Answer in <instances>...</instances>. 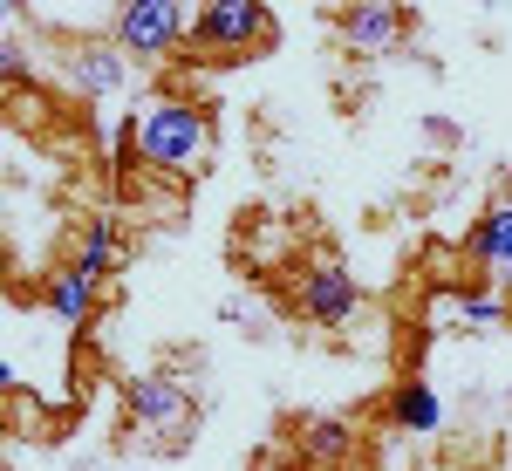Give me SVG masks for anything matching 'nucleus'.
I'll use <instances>...</instances> for the list:
<instances>
[{"instance_id":"nucleus-1","label":"nucleus","mask_w":512,"mask_h":471,"mask_svg":"<svg viewBox=\"0 0 512 471\" xmlns=\"http://www.w3.org/2000/svg\"><path fill=\"white\" fill-rule=\"evenodd\" d=\"M205 117H198L192 103H158V110H144L137 123V157L151 164V171H171V178H185L205 164Z\"/></svg>"},{"instance_id":"nucleus-2","label":"nucleus","mask_w":512,"mask_h":471,"mask_svg":"<svg viewBox=\"0 0 512 471\" xmlns=\"http://www.w3.org/2000/svg\"><path fill=\"white\" fill-rule=\"evenodd\" d=\"M260 35H267L260 0H212L192 14V41H205V48H253Z\"/></svg>"},{"instance_id":"nucleus-3","label":"nucleus","mask_w":512,"mask_h":471,"mask_svg":"<svg viewBox=\"0 0 512 471\" xmlns=\"http://www.w3.org/2000/svg\"><path fill=\"white\" fill-rule=\"evenodd\" d=\"M185 28H192V21H185V7H171V0H130L117 14V41L130 55H164Z\"/></svg>"},{"instance_id":"nucleus-4","label":"nucleus","mask_w":512,"mask_h":471,"mask_svg":"<svg viewBox=\"0 0 512 471\" xmlns=\"http://www.w3.org/2000/svg\"><path fill=\"white\" fill-rule=\"evenodd\" d=\"M130 417H137L144 431H178V424L192 417V403H185V390H178L171 376H137V383H130Z\"/></svg>"},{"instance_id":"nucleus-5","label":"nucleus","mask_w":512,"mask_h":471,"mask_svg":"<svg viewBox=\"0 0 512 471\" xmlns=\"http://www.w3.org/2000/svg\"><path fill=\"white\" fill-rule=\"evenodd\" d=\"M301 308H308V321H321V328H342L355 314V280L342 274V267H315V274L301 280Z\"/></svg>"},{"instance_id":"nucleus-6","label":"nucleus","mask_w":512,"mask_h":471,"mask_svg":"<svg viewBox=\"0 0 512 471\" xmlns=\"http://www.w3.org/2000/svg\"><path fill=\"white\" fill-rule=\"evenodd\" d=\"M342 41L362 55H383L403 41V14L396 7H342Z\"/></svg>"},{"instance_id":"nucleus-7","label":"nucleus","mask_w":512,"mask_h":471,"mask_svg":"<svg viewBox=\"0 0 512 471\" xmlns=\"http://www.w3.org/2000/svg\"><path fill=\"white\" fill-rule=\"evenodd\" d=\"M465 253H472L485 274H499V280L512 274V205H492V212L478 219V226H472V246H465Z\"/></svg>"},{"instance_id":"nucleus-8","label":"nucleus","mask_w":512,"mask_h":471,"mask_svg":"<svg viewBox=\"0 0 512 471\" xmlns=\"http://www.w3.org/2000/svg\"><path fill=\"white\" fill-rule=\"evenodd\" d=\"M69 89H82V96H110V89H123V55L117 48H82L76 62H69Z\"/></svg>"},{"instance_id":"nucleus-9","label":"nucleus","mask_w":512,"mask_h":471,"mask_svg":"<svg viewBox=\"0 0 512 471\" xmlns=\"http://www.w3.org/2000/svg\"><path fill=\"white\" fill-rule=\"evenodd\" d=\"M89 308H96V280L82 274V267H69V274L48 287V314H55L62 328H82V321H89Z\"/></svg>"},{"instance_id":"nucleus-10","label":"nucleus","mask_w":512,"mask_h":471,"mask_svg":"<svg viewBox=\"0 0 512 471\" xmlns=\"http://www.w3.org/2000/svg\"><path fill=\"white\" fill-rule=\"evenodd\" d=\"M390 417L403 431H437V424H444V403H437L424 383H403V390L390 396Z\"/></svg>"},{"instance_id":"nucleus-11","label":"nucleus","mask_w":512,"mask_h":471,"mask_svg":"<svg viewBox=\"0 0 512 471\" xmlns=\"http://www.w3.org/2000/svg\"><path fill=\"white\" fill-rule=\"evenodd\" d=\"M82 274L96 280L103 274V267H117V219H96V226H89V239H82V260H76Z\"/></svg>"},{"instance_id":"nucleus-12","label":"nucleus","mask_w":512,"mask_h":471,"mask_svg":"<svg viewBox=\"0 0 512 471\" xmlns=\"http://www.w3.org/2000/svg\"><path fill=\"white\" fill-rule=\"evenodd\" d=\"M349 444H355V431L342 417H315V424H308V451H315V458H349Z\"/></svg>"},{"instance_id":"nucleus-13","label":"nucleus","mask_w":512,"mask_h":471,"mask_svg":"<svg viewBox=\"0 0 512 471\" xmlns=\"http://www.w3.org/2000/svg\"><path fill=\"white\" fill-rule=\"evenodd\" d=\"M451 314H465V294H451V287H437L431 301H424V328H444Z\"/></svg>"},{"instance_id":"nucleus-14","label":"nucleus","mask_w":512,"mask_h":471,"mask_svg":"<svg viewBox=\"0 0 512 471\" xmlns=\"http://www.w3.org/2000/svg\"><path fill=\"white\" fill-rule=\"evenodd\" d=\"M465 314H472L478 328H499V321H506V301H499V294H472V301H465Z\"/></svg>"},{"instance_id":"nucleus-15","label":"nucleus","mask_w":512,"mask_h":471,"mask_svg":"<svg viewBox=\"0 0 512 471\" xmlns=\"http://www.w3.org/2000/svg\"><path fill=\"white\" fill-rule=\"evenodd\" d=\"M21 69H28V62H21V48L7 41V48H0V76H7V82H21Z\"/></svg>"},{"instance_id":"nucleus-16","label":"nucleus","mask_w":512,"mask_h":471,"mask_svg":"<svg viewBox=\"0 0 512 471\" xmlns=\"http://www.w3.org/2000/svg\"><path fill=\"white\" fill-rule=\"evenodd\" d=\"M499 287H512V274H506V280H499Z\"/></svg>"}]
</instances>
